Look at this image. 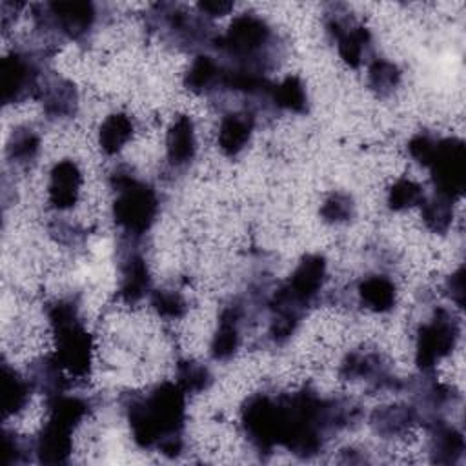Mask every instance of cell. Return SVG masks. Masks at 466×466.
I'll list each match as a JSON object with an SVG mask.
<instances>
[{"label":"cell","instance_id":"6da1fadb","mask_svg":"<svg viewBox=\"0 0 466 466\" xmlns=\"http://www.w3.org/2000/svg\"><path fill=\"white\" fill-rule=\"evenodd\" d=\"M186 393L177 382H158L146 393H131L124 404L135 444L178 457L186 450Z\"/></svg>","mask_w":466,"mask_h":466},{"label":"cell","instance_id":"7a4b0ae2","mask_svg":"<svg viewBox=\"0 0 466 466\" xmlns=\"http://www.w3.org/2000/svg\"><path fill=\"white\" fill-rule=\"evenodd\" d=\"M47 324L53 333V357L73 380L87 379L93 368V337L80 319L78 302L71 297L55 299L46 306Z\"/></svg>","mask_w":466,"mask_h":466},{"label":"cell","instance_id":"3957f363","mask_svg":"<svg viewBox=\"0 0 466 466\" xmlns=\"http://www.w3.org/2000/svg\"><path fill=\"white\" fill-rule=\"evenodd\" d=\"M109 186L115 191L111 215L122 233L138 240L155 224L160 209L157 189L137 178L127 167H116L109 175Z\"/></svg>","mask_w":466,"mask_h":466},{"label":"cell","instance_id":"277c9868","mask_svg":"<svg viewBox=\"0 0 466 466\" xmlns=\"http://www.w3.org/2000/svg\"><path fill=\"white\" fill-rule=\"evenodd\" d=\"M217 47L231 58V66H246L266 71L271 64L275 35L271 25L257 13L237 15L226 33L218 36Z\"/></svg>","mask_w":466,"mask_h":466},{"label":"cell","instance_id":"5b68a950","mask_svg":"<svg viewBox=\"0 0 466 466\" xmlns=\"http://www.w3.org/2000/svg\"><path fill=\"white\" fill-rule=\"evenodd\" d=\"M461 339L459 317L446 309L437 308L433 315L422 322L415 333V364L420 373H433V370L448 359Z\"/></svg>","mask_w":466,"mask_h":466},{"label":"cell","instance_id":"8992f818","mask_svg":"<svg viewBox=\"0 0 466 466\" xmlns=\"http://www.w3.org/2000/svg\"><path fill=\"white\" fill-rule=\"evenodd\" d=\"M33 20L47 35L78 42L91 33L96 22V7L86 0L46 2L33 5Z\"/></svg>","mask_w":466,"mask_h":466},{"label":"cell","instance_id":"52a82bcc","mask_svg":"<svg viewBox=\"0 0 466 466\" xmlns=\"http://www.w3.org/2000/svg\"><path fill=\"white\" fill-rule=\"evenodd\" d=\"M240 428L248 442L258 453H271L280 446L282 435V408L280 395L269 393L249 395L240 408Z\"/></svg>","mask_w":466,"mask_h":466},{"label":"cell","instance_id":"ba28073f","mask_svg":"<svg viewBox=\"0 0 466 466\" xmlns=\"http://www.w3.org/2000/svg\"><path fill=\"white\" fill-rule=\"evenodd\" d=\"M147 24L184 49H198L211 38V25L206 16L191 15L178 4L160 2L147 11Z\"/></svg>","mask_w":466,"mask_h":466},{"label":"cell","instance_id":"9c48e42d","mask_svg":"<svg viewBox=\"0 0 466 466\" xmlns=\"http://www.w3.org/2000/svg\"><path fill=\"white\" fill-rule=\"evenodd\" d=\"M437 195L457 202L466 187V146L457 137L437 138L426 166Z\"/></svg>","mask_w":466,"mask_h":466},{"label":"cell","instance_id":"30bf717a","mask_svg":"<svg viewBox=\"0 0 466 466\" xmlns=\"http://www.w3.org/2000/svg\"><path fill=\"white\" fill-rule=\"evenodd\" d=\"M0 87L5 106L20 104L38 95L40 69L36 58L25 51H11L5 55L0 62Z\"/></svg>","mask_w":466,"mask_h":466},{"label":"cell","instance_id":"8fae6325","mask_svg":"<svg viewBox=\"0 0 466 466\" xmlns=\"http://www.w3.org/2000/svg\"><path fill=\"white\" fill-rule=\"evenodd\" d=\"M326 33L337 44L339 56L348 67L357 69L362 66L371 49V33L366 25L335 9L326 16Z\"/></svg>","mask_w":466,"mask_h":466},{"label":"cell","instance_id":"7c38bea8","mask_svg":"<svg viewBox=\"0 0 466 466\" xmlns=\"http://www.w3.org/2000/svg\"><path fill=\"white\" fill-rule=\"evenodd\" d=\"M151 293V273L144 255L137 248H127L118 262L116 295L122 304L135 306Z\"/></svg>","mask_w":466,"mask_h":466},{"label":"cell","instance_id":"4fadbf2b","mask_svg":"<svg viewBox=\"0 0 466 466\" xmlns=\"http://www.w3.org/2000/svg\"><path fill=\"white\" fill-rule=\"evenodd\" d=\"M84 184L80 166L73 158L58 160L49 171L47 202L55 211H67L76 206Z\"/></svg>","mask_w":466,"mask_h":466},{"label":"cell","instance_id":"5bb4252c","mask_svg":"<svg viewBox=\"0 0 466 466\" xmlns=\"http://www.w3.org/2000/svg\"><path fill=\"white\" fill-rule=\"evenodd\" d=\"M244 317L242 302L235 300L220 309L217 329L209 342V355L217 362L233 359L240 348V322Z\"/></svg>","mask_w":466,"mask_h":466},{"label":"cell","instance_id":"9a60e30c","mask_svg":"<svg viewBox=\"0 0 466 466\" xmlns=\"http://www.w3.org/2000/svg\"><path fill=\"white\" fill-rule=\"evenodd\" d=\"M424 426L430 431L428 453L431 462L446 466L461 462L466 450L462 431L453 424L444 422L441 417L424 422Z\"/></svg>","mask_w":466,"mask_h":466},{"label":"cell","instance_id":"2e32d148","mask_svg":"<svg viewBox=\"0 0 466 466\" xmlns=\"http://www.w3.org/2000/svg\"><path fill=\"white\" fill-rule=\"evenodd\" d=\"M419 422V411L413 404H386L375 408L370 415V426L373 433L382 439L406 437Z\"/></svg>","mask_w":466,"mask_h":466},{"label":"cell","instance_id":"e0dca14e","mask_svg":"<svg viewBox=\"0 0 466 466\" xmlns=\"http://www.w3.org/2000/svg\"><path fill=\"white\" fill-rule=\"evenodd\" d=\"M197 155V131L189 115L173 118L166 133V160L173 169H182L195 160Z\"/></svg>","mask_w":466,"mask_h":466},{"label":"cell","instance_id":"ac0fdd59","mask_svg":"<svg viewBox=\"0 0 466 466\" xmlns=\"http://www.w3.org/2000/svg\"><path fill=\"white\" fill-rule=\"evenodd\" d=\"M255 129V116L249 111H231L220 118L217 146L224 157H238L249 144Z\"/></svg>","mask_w":466,"mask_h":466},{"label":"cell","instance_id":"d6986e66","mask_svg":"<svg viewBox=\"0 0 466 466\" xmlns=\"http://www.w3.org/2000/svg\"><path fill=\"white\" fill-rule=\"evenodd\" d=\"M36 96L49 118H69L78 109V91L75 84L64 76L47 78L40 84Z\"/></svg>","mask_w":466,"mask_h":466},{"label":"cell","instance_id":"ffe728a7","mask_svg":"<svg viewBox=\"0 0 466 466\" xmlns=\"http://www.w3.org/2000/svg\"><path fill=\"white\" fill-rule=\"evenodd\" d=\"M357 297L366 309L373 313H388L395 308L397 286L388 275H366L357 284Z\"/></svg>","mask_w":466,"mask_h":466},{"label":"cell","instance_id":"44dd1931","mask_svg":"<svg viewBox=\"0 0 466 466\" xmlns=\"http://www.w3.org/2000/svg\"><path fill=\"white\" fill-rule=\"evenodd\" d=\"M224 67L209 55H198L193 58L184 73V87L195 95H211L222 89Z\"/></svg>","mask_w":466,"mask_h":466},{"label":"cell","instance_id":"7402d4cb","mask_svg":"<svg viewBox=\"0 0 466 466\" xmlns=\"http://www.w3.org/2000/svg\"><path fill=\"white\" fill-rule=\"evenodd\" d=\"M33 390L29 377L20 375L9 362H2V411L5 419L16 417L27 408Z\"/></svg>","mask_w":466,"mask_h":466},{"label":"cell","instance_id":"603a6c76","mask_svg":"<svg viewBox=\"0 0 466 466\" xmlns=\"http://www.w3.org/2000/svg\"><path fill=\"white\" fill-rule=\"evenodd\" d=\"M133 135H135V120L127 113L116 111V113L107 115L100 122L98 133H96V142L104 155L113 157L127 146V142L133 138Z\"/></svg>","mask_w":466,"mask_h":466},{"label":"cell","instance_id":"cb8c5ba5","mask_svg":"<svg viewBox=\"0 0 466 466\" xmlns=\"http://www.w3.org/2000/svg\"><path fill=\"white\" fill-rule=\"evenodd\" d=\"M266 96L277 109L297 115L308 111V91L304 82L297 75H289L284 80L271 84Z\"/></svg>","mask_w":466,"mask_h":466},{"label":"cell","instance_id":"d4e9b609","mask_svg":"<svg viewBox=\"0 0 466 466\" xmlns=\"http://www.w3.org/2000/svg\"><path fill=\"white\" fill-rule=\"evenodd\" d=\"M419 208H420V220L430 233L446 235L451 229L453 218H455L453 200L433 193L431 197H424Z\"/></svg>","mask_w":466,"mask_h":466},{"label":"cell","instance_id":"484cf974","mask_svg":"<svg viewBox=\"0 0 466 466\" xmlns=\"http://www.w3.org/2000/svg\"><path fill=\"white\" fill-rule=\"evenodd\" d=\"M38 153H40V137L35 129L27 126H20L13 129L5 146V157L11 164L25 167L35 162Z\"/></svg>","mask_w":466,"mask_h":466},{"label":"cell","instance_id":"4316f807","mask_svg":"<svg viewBox=\"0 0 466 466\" xmlns=\"http://www.w3.org/2000/svg\"><path fill=\"white\" fill-rule=\"evenodd\" d=\"M175 382L186 395H198L209 390L213 384V373L198 360L180 359L175 364Z\"/></svg>","mask_w":466,"mask_h":466},{"label":"cell","instance_id":"83f0119b","mask_svg":"<svg viewBox=\"0 0 466 466\" xmlns=\"http://www.w3.org/2000/svg\"><path fill=\"white\" fill-rule=\"evenodd\" d=\"M402 73L399 66L388 58H373L368 66V87L375 96H390L400 84Z\"/></svg>","mask_w":466,"mask_h":466},{"label":"cell","instance_id":"f1b7e54d","mask_svg":"<svg viewBox=\"0 0 466 466\" xmlns=\"http://www.w3.org/2000/svg\"><path fill=\"white\" fill-rule=\"evenodd\" d=\"M149 306L151 309L157 313L158 319L175 322L186 317L189 306L187 300L184 299V295L177 289H151L149 293Z\"/></svg>","mask_w":466,"mask_h":466},{"label":"cell","instance_id":"f546056e","mask_svg":"<svg viewBox=\"0 0 466 466\" xmlns=\"http://www.w3.org/2000/svg\"><path fill=\"white\" fill-rule=\"evenodd\" d=\"M424 197H426L424 189L419 182L402 177V178H397L390 186L388 195H386V206H388V209L400 213V211H408V209L419 206Z\"/></svg>","mask_w":466,"mask_h":466},{"label":"cell","instance_id":"4dcf8cb0","mask_svg":"<svg viewBox=\"0 0 466 466\" xmlns=\"http://www.w3.org/2000/svg\"><path fill=\"white\" fill-rule=\"evenodd\" d=\"M319 215H320L322 222H326V224H331V226L346 224L355 215V202L348 193L333 191L320 204Z\"/></svg>","mask_w":466,"mask_h":466},{"label":"cell","instance_id":"1f68e13d","mask_svg":"<svg viewBox=\"0 0 466 466\" xmlns=\"http://www.w3.org/2000/svg\"><path fill=\"white\" fill-rule=\"evenodd\" d=\"M435 142L437 138L430 133H417L413 135L410 140H408V155L417 162L420 164L422 167L428 166L430 158H431V153L435 149Z\"/></svg>","mask_w":466,"mask_h":466},{"label":"cell","instance_id":"d6a6232c","mask_svg":"<svg viewBox=\"0 0 466 466\" xmlns=\"http://www.w3.org/2000/svg\"><path fill=\"white\" fill-rule=\"evenodd\" d=\"M25 446L22 444L20 437L9 430L4 431V462L16 464L25 461Z\"/></svg>","mask_w":466,"mask_h":466},{"label":"cell","instance_id":"836d02e7","mask_svg":"<svg viewBox=\"0 0 466 466\" xmlns=\"http://www.w3.org/2000/svg\"><path fill=\"white\" fill-rule=\"evenodd\" d=\"M444 288H446L451 302L459 309H462L464 308V268L462 266H459L455 271H451V275L446 279Z\"/></svg>","mask_w":466,"mask_h":466},{"label":"cell","instance_id":"e575fe53","mask_svg":"<svg viewBox=\"0 0 466 466\" xmlns=\"http://www.w3.org/2000/svg\"><path fill=\"white\" fill-rule=\"evenodd\" d=\"M235 7L233 2L229 0H202L197 4V9L202 16L209 18H217V16H224L228 13H231Z\"/></svg>","mask_w":466,"mask_h":466}]
</instances>
